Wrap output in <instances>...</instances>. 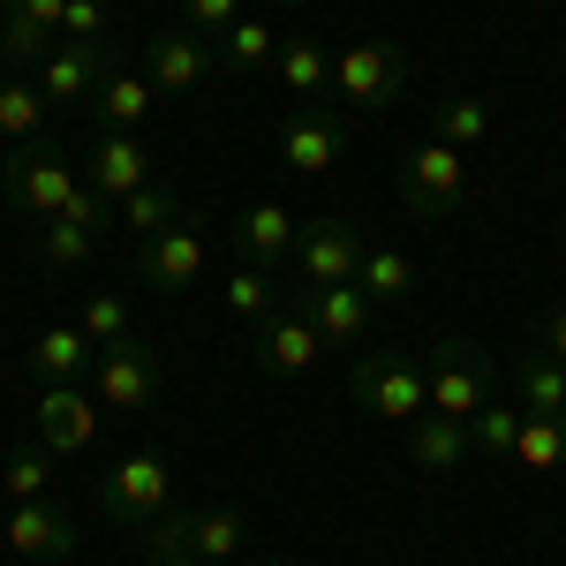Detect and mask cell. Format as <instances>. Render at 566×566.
Wrapping results in <instances>:
<instances>
[{
	"label": "cell",
	"mask_w": 566,
	"mask_h": 566,
	"mask_svg": "<svg viewBox=\"0 0 566 566\" xmlns=\"http://www.w3.org/2000/svg\"><path fill=\"white\" fill-rule=\"evenodd\" d=\"M91 392H98V408H151V392H159V355L144 348V340H114V348L91 355Z\"/></svg>",
	"instance_id": "cell-9"
},
{
	"label": "cell",
	"mask_w": 566,
	"mask_h": 566,
	"mask_svg": "<svg viewBox=\"0 0 566 566\" xmlns=\"http://www.w3.org/2000/svg\"><path fill=\"white\" fill-rule=\"evenodd\" d=\"M272 76L287 84L295 106H317L325 91H333V53L317 39H280V61H272Z\"/></svg>",
	"instance_id": "cell-22"
},
{
	"label": "cell",
	"mask_w": 566,
	"mask_h": 566,
	"mask_svg": "<svg viewBox=\"0 0 566 566\" xmlns=\"http://www.w3.org/2000/svg\"><path fill=\"white\" fill-rule=\"evenodd\" d=\"M39 446L45 453H91L98 446V392L84 386H39Z\"/></svg>",
	"instance_id": "cell-13"
},
{
	"label": "cell",
	"mask_w": 566,
	"mask_h": 566,
	"mask_svg": "<svg viewBox=\"0 0 566 566\" xmlns=\"http://www.w3.org/2000/svg\"><path fill=\"white\" fill-rule=\"evenodd\" d=\"M514 400L528 416H566V363L552 348H522L514 363Z\"/></svg>",
	"instance_id": "cell-24"
},
{
	"label": "cell",
	"mask_w": 566,
	"mask_h": 566,
	"mask_svg": "<svg viewBox=\"0 0 566 566\" xmlns=\"http://www.w3.org/2000/svg\"><path fill=\"white\" fill-rule=\"evenodd\" d=\"M234 15H242V0H181V23H189V31H205V39H219Z\"/></svg>",
	"instance_id": "cell-38"
},
{
	"label": "cell",
	"mask_w": 566,
	"mask_h": 566,
	"mask_svg": "<svg viewBox=\"0 0 566 566\" xmlns=\"http://www.w3.org/2000/svg\"><path fill=\"white\" fill-rule=\"evenodd\" d=\"M363 227L355 219H310L303 234H295V280L303 287H355V272H363Z\"/></svg>",
	"instance_id": "cell-5"
},
{
	"label": "cell",
	"mask_w": 566,
	"mask_h": 566,
	"mask_svg": "<svg viewBox=\"0 0 566 566\" xmlns=\"http://www.w3.org/2000/svg\"><path fill=\"white\" fill-rule=\"evenodd\" d=\"M423 378H431V408L438 416H453V423H469L483 400H499V370H491V355L476 340H446V348L423 363Z\"/></svg>",
	"instance_id": "cell-4"
},
{
	"label": "cell",
	"mask_w": 566,
	"mask_h": 566,
	"mask_svg": "<svg viewBox=\"0 0 566 566\" xmlns=\"http://www.w3.org/2000/svg\"><path fill=\"white\" fill-rule=\"evenodd\" d=\"M317 355H325V340L303 317V303H280L272 317H258V370L264 378H303V370H317Z\"/></svg>",
	"instance_id": "cell-11"
},
{
	"label": "cell",
	"mask_w": 566,
	"mask_h": 566,
	"mask_svg": "<svg viewBox=\"0 0 566 566\" xmlns=\"http://www.w3.org/2000/svg\"><path fill=\"white\" fill-rule=\"evenodd\" d=\"M0 483H8L15 506H23V499H45V483H53V453H45V446H15L8 469H0Z\"/></svg>",
	"instance_id": "cell-33"
},
{
	"label": "cell",
	"mask_w": 566,
	"mask_h": 566,
	"mask_svg": "<svg viewBox=\"0 0 566 566\" xmlns=\"http://www.w3.org/2000/svg\"><path fill=\"white\" fill-rule=\"evenodd\" d=\"M181 205L167 197V189H136V197H122V227H136V242H151L159 227H175Z\"/></svg>",
	"instance_id": "cell-35"
},
{
	"label": "cell",
	"mask_w": 566,
	"mask_h": 566,
	"mask_svg": "<svg viewBox=\"0 0 566 566\" xmlns=\"http://www.w3.org/2000/svg\"><path fill=\"white\" fill-rule=\"evenodd\" d=\"M189 552H197V559H205V566L234 559V552H242V522H234L227 506H212V514L197 506V514H189Z\"/></svg>",
	"instance_id": "cell-32"
},
{
	"label": "cell",
	"mask_w": 566,
	"mask_h": 566,
	"mask_svg": "<svg viewBox=\"0 0 566 566\" xmlns=\"http://www.w3.org/2000/svg\"><path fill=\"white\" fill-rule=\"evenodd\" d=\"M333 91L348 106H392L408 91V53L392 39H363V45H340L333 53Z\"/></svg>",
	"instance_id": "cell-7"
},
{
	"label": "cell",
	"mask_w": 566,
	"mask_h": 566,
	"mask_svg": "<svg viewBox=\"0 0 566 566\" xmlns=\"http://www.w3.org/2000/svg\"><path fill=\"white\" fill-rule=\"evenodd\" d=\"M536 348H552V355L566 363V303L552 310V317H544V340H536Z\"/></svg>",
	"instance_id": "cell-39"
},
{
	"label": "cell",
	"mask_w": 566,
	"mask_h": 566,
	"mask_svg": "<svg viewBox=\"0 0 566 566\" xmlns=\"http://www.w3.org/2000/svg\"><path fill=\"white\" fill-rule=\"evenodd\" d=\"M106 69H114V61H106V45H69V39H61L39 61L45 106H91V91L106 84Z\"/></svg>",
	"instance_id": "cell-17"
},
{
	"label": "cell",
	"mask_w": 566,
	"mask_h": 566,
	"mask_svg": "<svg viewBox=\"0 0 566 566\" xmlns=\"http://www.w3.org/2000/svg\"><path fill=\"white\" fill-rule=\"evenodd\" d=\"M438 144H453V151H469V144H483L491 136V114H483V98H446L438 106Z\"/></svg>",
	"instance_id": "cell-34"
},
{
	"label": "cell",
	"mask_w": 566,
	"mask_h": 566,
	"mask_svg": "<svg viewBox=\"0 0 566 566\" xmlns=\"http://www.w3.org/2000/svg\"><path fill=\"white\" fill-rule=\"evenodd\" d=\"M212 69H219V39L189 31V23L159 31V39H144V76H151V91H159V98H181V91H197L205 76H212Z\"/></svg>",
	"instance_id": "cell-8"
},
{
	"label": "cell",
	"mask_w": 566,
	"mask_h": 566,
	"mask_svg": "<svg viewBox=\"0 0 566 566\" xmlns=\"http://www.w3.org/2000/svg\"><path fill=\"white\" fill-rule=\"evenodd\" d=\"M91 340H84V325H45L39 340H31V355H23V370L39 378V386H84V370H91Z\"/></svg>",
	"instance_id": "cell-20"
},
{
	"label": "cell",
	"mask_w": 566,
	"mask_h": 566,
	"mask_svg": "<svg viewBox=\"0 0 566 566\" xmlns=\"http://www.w3.org/2000/svg\"><path fill=\"white\" fill-rule=\"evenodd\" d=\"M295 234H303V227H295V212H287V205H272V197L234 219V250H242V264H264V272L295 258Z\"/></svg>",
	"instance_id": "cell-19"
},
{
	"label": "cell",
	"mask_w": 566,
	"mask_h": 566,
	"mask_svg": "<svg viewBox=\"0 0 566 566\" xmlns=\"http://www.w3.org/2000/svg\"><path fill=\"white\" fill-rule=\"evenodd\" d=\"M348 386H355V400H363L370 416H386V423H423V416H431V378H423L416 355L363 348Z\"/></svg>",
	"instance_id": "cell-2"
},
{
	"label": "cell",
	"mask_w": 566,
	"mask_h": 566,
	"mask_svg": "<svg viewBox=\"0 0 566 566\" xmlns=\"http://www.w3.org/2000/svg\"><path fill=\"white\" fill-rule=\"evenodd\" d=\"M514 461L536 469V476H552L566 469V416H522V438H514Z\"/></svg>",
	"instance_id": "cell-28"
},
{
	"label": "cell",
	"mask_w": 566,
	"mask_h": 566,
	"mask_svg": "<svg viewBox=\"0 0 566 566\" xmlns=\"http://www.w3.org/2000/svg\"><path fill=\"white\" fill-rule=\"evenodd\" d=\"M159 566H205V559H197V552H175V559H159Z\"/></svg>",
	"instance_id": "cell-40"
},
{
	"label": "cell",
	"mask_w": 566,
	"mask_h": 566,
	"mask_svg": "<svg viewBox=\"0 0 566 566\" xmlns=\"http://www.w3.org/2000/svg\"><path fill=\"white\" fill-rule=\"evenodd\" d=\"M272 566H295V559H272Z\"/></svg>",
	"instance_id": "cell-43"
},
{
	"label": "cell",
	"mask_w": 566,
	"mask_h": 566,
	"mask_svg": "<svg viewBox=\"0 0 566 566\" xmlns=\"http://www.w3.org/2000/svg\"><path fill=\"white\" fill-rule=\"evenodd\" d=\"M461 197H469V167H461V151L453 144H416L408 159H400V205L416 219H453L461 212Z\"/></svg>",
	"instance_id": "cell-3"
},
{
	"label": "cell",
	"mask_w": 566,
	"mask_h": 566,
	"mask_svg": "<svg viewBox=\"0 0 566 566\" xmlns=\"http://www.w3.org/2000/svg\"><path fill=\"white\" fill-rule=\"evenodd\" d=\"M0 544L15 552V559H69L76 552V522H69V506H53V499H23L8 528H0Z\"/></svg>",
	"instance_id": "cell-16"
},
{
	"label": "cell",
	"mask_w": 566,
	"mask_h": 566,
	"mask_svg": "<svg viewBox=\"0 0 566 566\" xmlns=\"http://www.w3.org/2000/svg\"><path fill=\"white\" fill-rule=\"evenodd\" d=\"M136 280L151 287V295H181V287H197L205 280V234L197 227H159L144 250H136Z\"/></svg>",
	"instance_id": "cell-12"
},
{
	"label": "cell",
	"mask_w": 566,
	"mask_h": 566,
	"mask_svg": "<svg viewBox=\"0 0 566 566\" xmlns=\"http://www.w3.org/2000/svg\"><path fill=\"white\" fill-rule=\"evenodd\" d=\"M0 61H8V15H0Z\"/></svg>",
	"instance_id": "cell-41"
},
{
	"label": "cell",
	"mask_w": 566,
	"mask_h": 566,
	"mask_svg": "<svg viewBox=\"0 0 566 566\" xmlns=\"http://www.w3.org/2000/svg\"><path fill=\"white\" fill-rule=\"evenodd\" d=\"M272 8H310V0H272Z\"/></svg>",
	"instance_id": "cell-42"
},
{
	"label": "cell",
	"mask_w": 566,
	"mask_h": 566,
	"mask_svg": "<svg viewBox=\"0 0 566 566\" xmlns=\"http://www.w3.org/2000/svg\"><path fill=\"white\" fill-rule=\"evenodd\" d=\"M167 491H175V476H167L159 453H122V461L98 476V506H106L122 528H144V522L167 514Z\"/></svg>",
	"instance_id": "cell-6"
},
{
	"label": "cell",
	"mask_w": 566,
	"mask_h": 566,
	"mask_svg": "<svg viewBox=\"0 0 566 566\" xmlns=\"http://www.w3.org/2000/svg\"><path fill=\"white\" fill-rule=\"evenodd\" d=\"M340 159H348V122H340V114L295 106V114L280 122V167H287V175H325V167H340Z\"/></svg>",
	"instance_id": "cell-10"
},
{
	"label": "cell",
	"mask_w": 566,
	"mask_h": 566,
	"mask_svg": "<svg viewBox=\"0 0 566 566\" xmlns=\"http://www.w3.org/2000/svg\"><path fill=\"white\" fill-rule=\"evenodd\" d=\"M106 31H114V0H69V15H61L69 45H106Z\"/></svg>",
	"instance_id": "cell-37"
},
{
	"label": "cell",
	"mask_w": 566,
	"mask_h": 566,
	"mask_svg": "<svg viewBox=\"0 0 566 566\" xmlns=\"http://www.w3.org/2000/svg\"><path fill=\"white\" fill-rule=\"evenodd\" d=\"M0 15H8V69H39L45 53L61 45L69 0H0Z\"/></svg>",
	"instance_id": "cell-18"
},
{
	"label": "cell",
	"mask_w": 566,
	"mask_h": 566,
	"mask_svg": "<svg viewBox=\"0 0 566 566\" xmlns=\"http://www.w3.org/2000/svg\"><path fill=\"white\" fill-rule=\"evenodd\" d=\"M91 242H98V227H91V219H76V212H61V219H45V227H39L45 264H61V272H76V264L91 258Z\"/></svg>",
	"instance_id": "cell-31"
},
{
	"label": "cell",
	"mask_w": 566,
	"mask_h": 566,
	"mask_svg": "<svg viewBox=\"0 0 566 566\" xmlns=\"http://www.w3.org/2000/svg\"><path fill=\"white\" fill-rule=\"evenodd\" d=\"M219 303L234 310L242 325L272 317V310H280V295H272V272H264V264H234V272H227V287H219Z\"/></svg>",
	"instance_id": "cell-29"
},
{
	"label": "cell",
	"mask_w": 566,
	"mask_h": 566,
	"mask_svg": "<svg viewBox=\"0 0 566 566\" xmlns=\"http://www.w3.org/2000/svg\"><path fill=\"white\" fill-rule=\"evenodd\" d=\"M295 303H303V317L317 325L325 348H363L370 325H378V303H370L363 287H303Z\"/></svg>",
	"instance_id": "cell-14"
},
{
	"label": "cell",
	"mask_w": 566,
	"mask_h": 566,
	"mask_svg": "<svg viewBox=\"0 0 566 566\" xmlns=\"http://www.w3.org/2000/svg\"><path fill=\"white\" fill-rule=\"evenodd\" d=\"M355 287H363L370 303H400V295H416V258L392 250V242H370V250H363V272H355Z\"/></svg>",
	"instance_id": "cell-26"
},
{
	"label": "cell",
	"mask_w": 566,
	"mask_h": 566,
	"mask_svg": "<svg viewBox=\"0 0 566 566\" xmlns=\"http://www.w3.org/2000/svg\"><path fill=\"white\" fill-rule=\"evenodd\" d=\"M84 181L106 197V205H122V197H136V189H151V151H144V136L106 129L98 144H91V159H84Z\"/></svg>",
	"instance_id": "cell-15"
},
{
	"label": "cell",
	"mask_w": 566,
	"mask_h": 566,
	"mask_svg": "<svg viewBox=\"0 0 566 566\" xmlns=\"http://www.w3.org/2000/svg\"><path fill=\"white\" fill-rule=\"evenodd\" d=\"M151 76L144 69H106V84L91 91V114L106 122V129H122V136H144V122H151Z\"/></svg>",
	"instance_id": "cell-21"
},
{
	"label": "cell",
	"mask_w": 566,
	"mask_h": 566,
	"mask_svg": "<svg viewBox=\"0 0 566 566\" xmlns=\"http://www.w3.org/2000/svg\"><path fill=\"white\" fill-rule=\"evenodd\" d=\"M522 400H483L476 416H469V438H476V453H491V461H506L514 453V438H522Z\"/></svg>",
	"instance_id": "cell-30"
},
{
	"label": "cell",
	"mask_w": 566,
	"mask_h": 566,
	"mask_svg": "<svg viewBox=\"0 0 566 566\" xmlns=\"http://www.w3.org/2000/svg\"><path fill=\"white\" fill-rule=\"evenodd\" d=\"M469 453H476L469 423H453V416H438V408L423 423H408V461H416V469H438V476H446V469H461Z\"/></svg>",
	"instance_id": "cell-23"
},
{
	"label": "cell",
	"mask_w": 566,
	"mask_h": 566,
	"mask_svg": "<svg viewBox=\"0 0 566 566\" xmlns=\"http://www.w3.org/2000/svg\"><path fill=\"white\" fill-rule=\"evenodd\" d=\"M559 61H566V45H559Z\"/></svg>",
	"instance_id": "cell-44"
},
{
	"label": "cell",
	"mask_w": 566,
	"mask_h": 566,
	"mask_svg": "<svg viewBox=\"0 0 566 566\" xmlns=\"http://www.w3.org/2000/svg\"><path fill=\"white\" fill-rule=\"evenodd\" d=\"M0 189H8V205L23 219H61L69 212V197L84 189L76 181V167H69V151L61 144H45V136H31V144H8V159H0Z\"/></svg>",
	"instance_id": "cell-1"
},
{
	"label": "cell",
	"mask_w": 566,
	"mask_h": 566,
	"mask_svg": "<svg viewBox=\"0 0 566 566\" xmlns=\"http://www.w3.org/2000/svg\"><path fill=\"white\" fill-rule=\"evenodd\" d=\"M280 61V39H272V23L264 15H234L227 31H219V69H234V76H258Z\"/></svg>",
	"instance_id": "cell-25"
},
{
	"label": "cell",
	"mask_w": 566,
	"mask_h": 566,
	"mask_svg": "<svg viewBox=\"0 0 566 566\" xmlns=\"http://www.w3.org/2000/svg\"><path fill=\"white\" fill-rule=\"evenodd\" d=\"M0 136H8V144L45 136V91L31 84V76H8V84H0Z\"/></svg>",
	"instance_id": "cell-27"
},
{
	"label": "cell",
	"mask_w": 566,
	"mask_h": 566,
	"mask_svg": "<svg viewBox=\"0 0 566 566\" xmlns=\"http://www.w3.org/2000/svg\"><path fill=\"white\" fill-rule=\"evenodd\" d=\"M76 325H84L91 348H114V340H129V303H122V295H91Z\"/></svg>",
	"instance_id": "cell-36"
}]
</instances>
